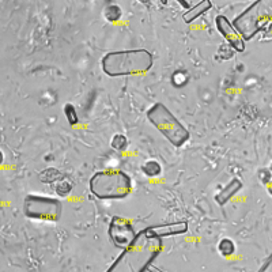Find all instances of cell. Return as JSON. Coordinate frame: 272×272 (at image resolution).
Returning a JSON list of instances; mask_svg holds the SVG:
<instances>
[{"instance_id": "cell-1", "label": "cell", "mask_w": 272, "mask_h": 272, "mask_svg": "<svg viewBox=\"0 0 272 272\" xmlns=\"http://www.w3.org/2000/svg\"><path fill=\"white\" fill-rule=\"evenodd\" d=\"M162 251V238L151 234L147 228L143 229L106 272H147Z\"/></svg>"}, {"instance_id": "cell-2", "label": "cell", "mask_w": 272, "mask_h": 272, "mask_svg": "<svg viewBox=\"0 0 272 272\" xmlns=\"http://www.w3.org/2000/svg\"><path fill=\"white\" fill-rule=\"evenodd\" d=\"M154 64L153 53L147 49H126L106 53L102 57V71L108 77H135L149 72Z\"/></svg>"}, {"instance_id": "cell-3", "label": "cell", "mask_w": 272, "mask_h": 272, "mask_svg": "<svg viewBox=\"0 0 272 272\" xmlns=\"http://www.w3.org/2000/svg\"><path fill=\"white\" fill-rule=\"evenodd\" d=\"M89 188L98 199L121 200L131 195L132 179L120 169H105L94 173Z\"/></svg>"}, {"instance_id": "cell-4", "label": "cell", "mask_w": 272, "mask_h": 272, "mask_svg": "<svg viewBox=\"0 0 272 272\" xmlns=\"http://www.w3.org/2000/svg\"><path fill=\"white\" fill-rule=\"evenodd\" d=\"M269 24H272V0L253 2L233 20V26L244 41H251Z\"/></svg>"}, {"instance_id": "cell-5", "label": "cell", "mask_w": 272, "mask_h": 272, "mask_svg": "<svg viewBox=\"0 0 272 272\" xmlns=\"http://www.w3.org/2000/svg\"><path fill=\"white\" fill-rule=\"evenodd\" d=\"M147 118L175 147H183L191 138L189 131L162 102H157L147 110Z\"/></svg>"}, {"instance_id": "cell-6", "label": "cell", "mask_w": 272, "mask_h": 272, "mask_svg": "<svg viewBox=\"0 0 272 272\" xmlns=\"http://www.w3.org/2000/svg\"><path fill=\"white\" fill-rule=\"evenodd\" d=\"M22 211L29 219L57 222L61 218L63 203L59 199L49 196L28 195L23 200Z\"/></svg>"}, {"instance_id": "cell-7", "label": "cell", "mask_w": 272, "mask_h": 272, "mask_svg": "<svg viewBox=\"0 0 272 272\" xmlns=\"http://www.w3.org/2000/svg\"><path fill=\"white\" fill-rule=\"evenodd\" d=\"M108 234H109V238L112 240L114 246L121 249V251H124L127 246H130L138 236V233H135L132 222L124 216L118 215H114L110 219Z\"/></svg>"}, {"instance_id": "cell-8", "label": "cell", "mask_w": 272, "mask_h": 272, "mask_svg": "<svg viewBox=\"0 0 272 272\" xmlns=\"http://www.w3.org/2000/svg\"><path fill=\"white\" fill-rule=\"evenodd\" d=\"M215 26L216 29H218V32L224 36L226 42H228L236 52H244L245 41L244 38L240 36V33L237 32L236 28L233 26V22H230L225 15H218L215 18Z\"/></svg>"}, {"instance_id": "cell-9", "label": "cell", "mask_w": 272, "mask_h": 272, "mask_svg": "<svg viewBox=\"0 0 272 272\" xmlns=\"http://www.w3.org/2000/svg\"><path fill=\"white\" fill-rule=\"evenodd\" d=\"M149 232L154 234L158 238H166V237L179 236L188 232V222H173V224H165V225H157V226H150Z\"/></svg>"}, {"instance_id": "cell-10", "label": "cell", "mask_w": 272, "mask_h": 272, "mask_svg": "<svg viewBox=\"0 0 272 272\" xmlns=\"http://www.w3.org/2000/svg\"><path fill=\"white\" fill-rule=\"evenodd\" d=\"M242 181L238 179H233L228 185H225V188L219 193H216L215 196V202L219 206H225V204L228 203L229 200L232 199L233 196H236L237 192H240L242 189Z\"/></svg>"}, {"instance_id": "cell-11", "label": "cell", "mask_w": 272, "mask_h": 272, "mask_svg": "<svg viewBox=\"0 0 272 272\" xmlns=\"http://www.w3.org/2000/svg\"><path fill=\"white\" fill-rule=\"evenodd\" d=\"M211 7L212 3L210 0H203V2H200V3H197L196 6H193L191 10H188V11L184 12L183 14L184 22H185V23H192L193 20L200 18L203 14H206L208 10H211Z\"/></svg>"}, {"instance_id": "cell-12", "label": "cell", "mask_w": 272, "mask_h": 272, "mask_svg": "<svg viewBox=\"0 0 272 272\" xmlns=\"http://www.w3.org/2000/svg\"><path fill=\"white\" fill-rule=\"evenodd\" d=\"M64 179V176L61 175L60 170H57L55 167H48L40 173V180L45 184H55L59 183L60 180Z\"/></svg>"}, {"instance_id": "cell-13", "label": "cell", "mask_w": 272, "mask_h": 272, "mask_svg": "<svg viewBox=\"0 0 272 272\" xmlns=\"http://www.w3.org/2000/svg\"><path fill=\"white\" fill-rule=\"evenodd\" d=\"M142 171L147 177H159L162 175V166L161 163L154 161V159H150V161H146V162L142 165Z\"/></svg>"}, {"instance_id": "cell-14", "label": "cell", "mask_w": 272, "mask_h": 272, "mask_svg": "<svg viewBox=\"0 0 272 272\" xmlns=\"http://www.w3.org/2000/svg\"><path fill=\"white\" fill-rule=\"evenodd\" d=\"M122 15L121 7L117 6V4H109L106 6L105 10H104V16L108 22H117Z\"/></svg>"}, {"instance_id": "cell-15", "label": "cell", "mask_w": 272, "mask_h": 272, "mask_svg": "<svg viewBox=\"0 0 272 272\" xmlns=\"http://www.w3.org/2000/svg\"><path fill=\"white\" fill-rule=\"evenodd\" d=\"M218 251L224 257H229L236 252V244L230 238H222L218 244Z\"/></svg>"}, {"instance_id": "cell-16", "label": "cell", "mask_w": 272, "mask_h": 272, "mask_svg": "<svg viewBox=\"0 0 272 272\" xmlns=\"http://www.w3.org/2000/svg\"><path fill=\"white\" fill-rule=\"evenodd\" d=\"M53 189L56 192L57 195L61 196V197H65V196H68L72 191V184L69 183L68 180L63 179L60 180L59 183H56V185H53Z\"/></svg>"}, {"instance_id": "cell-17", "label": "cell", "mask_w": 272, "mask_h": 272, "mask_svg": "<svg viewBox=\"0 0 272 272\" xmlns=\"http://www.w3.org/2000/svg\"><path fill=\"white\" fill-rule=\"evenodd\" d=\"M110 146L112 149L116 151H126L127 147H128V139H127L126 135L122 134H116L112 138V142H110Z\"/></svg>"}, {"instance_id": "cell-18", "label": "cell", "mask_w": 272, "mask_h": 272, "mask_svg": "<svg viewBox=\"0 0 272 272\" xmlns=\"http://www.w3.org/2000/svg\"><path fill=\"white\" fill-rule=\"evenodd\" d=\"M63 110H64L65 118H67V121H68L69 126H77L78 122H79V117H78L75 106H73L72 104H65Z\"/></svg>"}, {"instance_id": "cell-19", "label": "cell", "mask_w": 272, "mask_h": 272, "mask_svg": "<svg viewBox=\"0 0 272 272\" xmlns=\"http://www.w3.org/2000/svg\"><path fill=\"white\" fill-rule=\"evenodd\" d=\"M257 177H259V181H260L263 185H265V187L272 181V173L269 169H267V167H261V169H259V171H257Z\"/></svg>"}, {"instance_id": "cell-20", "label": "cell", "mask_w": 272, "mask_h": 272, "mask_svg": "<svg viewBox=\"0 0 272 272\" xmlns=\"http://www.w3.org/2000/svg\"><path fill=\"white\" fill-rule=\"evenodd\" d=\"M259 272H272V253L269 255V257L265 260V263L261 265V268L259 269Z\"/></svg>"}, {"instance_id": "cell-21", "label": "cell", "mask_w": 272, "mask_h": 272, "mask_svg": "<svg viewBox=\"0 0 272 272\" xmlns=\"http://www.w3.org/2000/svg\"><path fill=\"white\" fill-rule=\"evenodd\" d=\"M267 191H268L269 196H272V181L268 184V185H267Z\"/></svg>"}, {"instance_id": "cell-22", "label": "cell", "mask_w": 272, "mask_h": 272, "mask_svg": "<svg viewBox=\"0 0 272 272\" xmlns=\"http://www.w3.org/2000/svg\"><path fill=\"white\" fill-rule=\"evenodd\" d=\"M268 169H269V170H271V173H272V162H271V165H269Z\"/></svg>"}]
</instances>
